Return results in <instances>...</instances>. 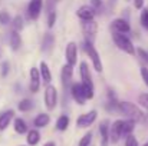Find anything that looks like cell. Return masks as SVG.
I'll use <instances>...</instances> for the list:
<instances>
[{"mask_svg": "<svg viewBox=\"0 0 148 146\" xmlns=\"http://www.w3.org/2000/svg\"><path fill=\"white\" fill-rule=\"evenodd\" d=\"M141 24L148 32V9H144L143 13H141Z\"/></svg>", "mask_w": 148, "mask_h": 146, "instance_id": "cell-29", "label": "cell"}, {"mask_svg": "<svg viewBox=\"0 0 148 146\" xmlns=\"http://www.w3.org/2000/svg\"><path fill=\"white\" fill-rule=\"evenodd\" d=\"M134 128H135V122H134L132 119L124 120V122H122V136L127 138L128 135H131L132 130H134Z\"/></svg>", "mask_w": 148, "mask_h": 146, "instance_id": "cell-23", "label": "cell"}, {"mask_svg": "<svg viewBox=\"0 0 148 146\" xmlns=\"http://www.w3.org/2000/svg\"><path fill=\"white\" fill-rule=\"evenodd\" d=\"M81 67V83L84 86V90H85V96L86 99H92L94 97V82H92V76H91V72H89V67L86 65V62H81L79 65Z\"/></svg>", "mask_w": 148, "mask_h": 146, "instance_id": "cell-1", "label": "cell"}, {"mask_svg": "<svg viewBox=\"0 0 148 146\" xmlns=\"http://www.w3.org/2000/svg\"><path fill=\"white\" fill-rule=\"evenodd\" d=\"M53 45H55L53 36H52L50 33H46V35L43 36V40H42V50L46 52V53H49L50 50H52V48H53Z\"/></svg>", "mask_w": 148, "mask_h": 146, "instance_id": "cell-21", "label": "cell"}, {"mask_svg": "<svg viewBox=\"0 0 148 146\" xmlns=\"http://www.w3.org/2000/svg\"><path fill=\"white\" fill-rule=\"evenodd\" d=\"M50 122V117L48 113H40V115H38L36 117H35V120H33V125L36 126V128H45V126H48Z\"/></svg>", "mask_w": 148, "mask_h": 146, "instance_id": "cell-19", "label": "cell"}, {"mask_svg": "<svg viewBox=\"0 0 148 146\" xmlns=\"http://www.w3.org/2000/svg\"><path fill=\"white\" fill-rule=\"evenodd\" d=\"M40 88V75H39V69L32 67L30 69V92L36 93L39 92Z\"/></svg>", "mask_w": 148, "mask_h": 146, "instance_id": "cell-14", "label": "cell"}, {"mask_svg": "<svg viewBox=\"0 0 148 146\" xmlns=\"http://www.w3.org/2000/svg\"><path fill=\"white\" fill-rule=\"evenodd\" d=\"M144 146H148V143H145V145H144Z\"/></svg>", "mask_w": 148, "mask_h": 146, "instance_id": "cell-41", "label": "cell"}, {"mask_svg": "<svg viewBox=\"0 0 148 146\" xmlns=\"http://www.w3.org/2000/svg\"><path fill=\"white\" fill-rule=\"evenodd\" d=\"M138 103H140L143 107L148 109V93H141V95L138 96Z\"/></svg>", "mask_w": 148, "mask_h": 146, "instance_id": "cell-31", "label": "cell"}, {"mask_svg": "<svg viewBox=\"0 0 148 146\" xmlns=\"http://www.w3.org/2000/svg\"><path fill=\"white\" fill-rule=\"evenodd\" d=\"M112 27H114L118 33H128V32L131 30L130 23H128L127 20H124V19H115V20L112 22Z\"/></svg>", "mask_w": 148, "mask_h": 146, "instance_id": "cell-16", "label": "cell"}, {"mask_svg": "<svg viewBox=\"0 0 148 146\" xmlns=\"http://www.w3.org/2000/svg\"><path fill=\"white\" fill-rule=\"evenodd\" d=\"M99 142H101V146L109 145V126H108V120H103L99 125Z\"/></svg>", "mask_w": 148, "mask_h": 146, "instance_id": "cell-15", "label": "cell"}, {"mask_svg": "<svg viewBox=\"0 0 148 146\" xmlns=\"http://www.w3.org/2000/svg\"><path fill=\"white\" fill-rule=\"evenodd\" d=\"M7 73H9V63L3 62V65H1V76L4 77V76H7Z\"/></svg>", "mask_w": 148, "mask_h": 146, "instance_id": "cell-36", "label": "cell"}, {"mask_svg": "<svg viewBox=\"0 0 148 146\" xmlns=\"http://www.w3.org/2000/svg\"><path fill=\"white\" fill-rule=\"evenodd\" d=\"M14 117V112L13 110H6L3 113H0V130H4L9 123L12 122V119Z\"/></svg>", "mask_w": 148, "mask_h": 146, "instance_id": "cell-18", "label": "cell"}, {"mask_svg": "<svg viewBox=\"0 0 148 146\" xmlns=\"http://www.w3.org/2000/svg\"><path fill=\"white\" fill-rule=\"evenodd\" d=\"M22 29H23V19H22L20 16H16L14 20H13V30L19 32V30H22Z\"/></svg>", "mask_w": 148, "mask_h": 146, "instance_id": "cell-28", "label": "cell"}, {"mask_svg": "<svg viewBox=\"0 0 148 146\" xmlns=\"http://www.w3.org/2000/svg\"><path fill=\"white\" fill-rule=\"evenodd\" d=\"M118 109H119L121 113L127 115V116H128L130 119H132L134 122H143V120H144V113H143V110H141L137 105H134V103H131V102H119V103H118Z\"/></svg>", "mask_w": 148, "mask_h": 146, "instance_id": "cell-2", "label": "cell"}, {"mask_svg": "<svg viewBox=\"0 0 148 146\" xmlns=\"http://www.w3.org/2000/svg\"><path fill=\"white\" fill-rule=\"evenodd\" d=\"M0 23L1 24H9L10 23V16L7 12H0Z\"/></svg>", "mask_w": 148, "mask_h": 146, "instance_id": "cell-32", "label": "cell"}, {"mask_svg": "<svg viewBox=\"0 0 148 146\" xmlns=\"http://www.w3.org/2000/svg\"><path fill=\"white\" fill-rule=\"evenodd\" d=\"M125 146H138V141H137V138L132 133L125 138Z\"/></svg>", "mask_w": 148, "mask_h": 146, "instance_id": "cell-30", "label": "cell"}, {"mask_svg": "<svg viewBox=\"0 0 148 146\" xmlns=\"http://www.w3.org/2000/svg\"><path fill=\"white\" fill-rule=\"evenodd\" d=\"M112 39H114L115 45L118 46L119 50H122V52H125V53H128V54H135V48H134L132 42L125 36V33H118V32H115V33L112 35Z\"/></svg>", "mask_w": 148, "mask_h": 146, "instance_id": "cell-3", "label": "cell"}, {"mask_svg": "<svg viewBox=\"0 0 148 146\" xmlns=\"http://www.w3.org/2000/svg\"><path fill=\"white\" fill-rule=\"evenodd\" d=\"M68 126H69V116H66V115L59 116V119L56 120V129L63 132V130L68 129Z\"/></svg>", "mask_w": 148, "mask_h": 146, "instance_id": "cell-25", "label": "cell"}, {"mask_svg": "<svg viewBox=\"0 0 148 146\" xmlns=\"http://www.w3.org/2000/svg\"><path fill=\"white\" fill-rule=\"evenodd\" d=\"M10 46L13 50H19L20 46H22V39H20V35L16 32V30H13L12 33H10Z\"/></svg>", "mask_w": 148, "mask_h": 146, "instance_id": "cell-22", "label": "cell"}, {"mask_svg": "<svg viewBox=\"0 0 148 146\" xmlns=\"http://www.w3.org/2000/svg\"><path fill=\"white\" fill-rule=\"evenodd\" d=\"M39 141H40V133H39L36 129H32V130L27 132V136H26V142H27V145L36 146L38 143H39Z\"/></svg>", "mask_w": 148, "mask_h": 146, "instance_id": "cell-20", "label": "cell"}, {"mask_svg": "<svg viewBox=\"0 0 148 146\" xmlns=\"http://www.w3.org/2000/svg\"><path fill=\"white\" fill-rule=\"evenodd\" d=\"M78 17L82 19V20H94L95 14H97V10L92 7V6H81L76 12Z\"/></svg>", "mask_w": 148, "mask_h": 146, "instance_id": "cell-12", "label": "cell"}, {"mask_svg": "<svg viewBox=\"0 0 148 146\" xmlns=\"http://www.w3.org/2000/svg\"><path fill=\"white\" fill-rule=\"evenodd\" d=\"M55 22H56V13H55V12H50L49 19H48V26H49V27H53V26H55Z\"/></svg>", "mask_w": 148, "mask_h": 146, "instance_id": "cell-34", "label": "cell"}, {"mask_svg": "<svg viewBox=\"0 0 148 146\" xmlns=\"http://www.w3.org/2000/svg\"><path fill=\"white\" fill-rule=\"evenodd\" d=\"M91 3H92V7L95 10H99L102 7V0H91Z\"/></svg>", "mask_w": 148, "mask_h": 146, "instance_id": "cell-37", "label": "cell"}, {"mask_svg": "<svg viewBox=\"0 0 148 146\" xmlns=\"http://www.w3.org/2000/svg\"><path fill=\"white\" fill-rule=\"evenodd\" d=\"M134 6H135V9H143L144 0H134Z\"/></svg>", "mask_w": 148, "mask_h": 146, "instance_id": "cell-38", "label": "cell"}, {"mask_svg": "<svg viewBox=\"0 0 148 146\" xmlns=\"http://www.w3.org/2000/svg\"><path fill=\"white\" fill-rule=\"evenodd\" d=\"M56 103H58V90L55 86L48 85L45 89V105L49 110H53L56 107Z\"/></svg>", "mask_w": 148, "mask_h": 146, "instance_id": "cell-5", "label": "cell"}, {"mask_svg": "<svg viewBox=\"0 0 148 146\" xmlns=\"http://www.w3.org/2000/svg\"><path fill=\"white\" fill-rule=\"evenodd\" d=\"M65 57H66V63L71 65V66H75L76 62H78V46L75 42H69L66 50H65Z\"/></svg>", "mask_w": 148, "mask_h": 146, "instance_id": "cell-8", "label": "cell"}, {"mask_svg": "<svg viewBox=\"0 0 148 146\" xmlns=\"http://www.w3.org/2000/svg\"><path fill=\"white\" fill-rule=\"evenodd\" d=\"M72 75H73V66L71 65H65L62 67V72H60V79H62V86L65 90L69 89L71 83H72Z\"/></svg>", "mask_w": 148, "mask_h": 146, "instance_id": "cell-11", "label": "cell"}, {"mask_svg": "<svg viewBox=\"0 0 148 146\" xmlns=\"http://www.w3.org/2000/svg\"><path fill=\"white\" fill-rule=\"evenodd\" d=\"M137 53H138V56H140V59L144 62V63H147L148 65V53L144 50V49H137Z\"/></svg>", "mask_w": 148, "mask_h": 146, "instance_id": "cell-33", "label": "cell"}, {"mask_svg": "<svg viewBox=\"0 0 148 146\" xmlns=\"http://www.w3.org/2000/svg\"><path fill=\"white\" fill-rule=\"evenodd\" d=\"M42 7H43V0H30L29 6H27V14L32 20L39 19L40 13H42Z\"/></svg>", "mask_w": 148, "mask_h": 146, "instance_id": "cell-7", "label": "cell"}, {"mask_svg": "<svg viewBox=\"0 0 148 146\" xmlns=\"http://www.w3.org/2000/svg\"><path fill=\"white\" fill-rule=\"evenodd\" d=\"M71 93H72L73 100H75L78 105H85L86 96H85V90H84L82 83H73V85L71 86Z\"/></svg>", "mask_w": 148, "mask_h": 146, "instance_id": "cell-10", "label": "cell"}, {"mask_svg": "<svg viewBox=\"0 0 148 146\" xmlns=\"http://www.w3.org/2000/svg\"><path fill=\"white\" fill-rule=\"evenodd\" d=\"M43 146H56V145H55L53 142H48V143H45V145H43Z\"/></svg>", "mask_w": 148, "mask_h": 146, "instance_id": "cell-39", "label": "cell"}, {"mask_svg": "<svg viewBox=\"0 0 148 146\" xmlns=\"http://www.w3.org/2000/svg\"><path fill=\"white\" fill-rule=\"evenodd\" d=\"M97 116H98V113H97V110H91V112H88V113H84V115H81L78 119H76V126L78 128H89L95 120H97Z\"/></svg>", "mask_w": 148, "mask_h": 146, "instance_id": "cell-6", "label": "cell"}, {"mask_svg": "<svg viewBox=\"0 0 148 146\" xmlns=\"http://www.w3.org/2000/svg\"><path fill=\"white\" fill-rule=\"evenodd\" d=\"M84 48H85L86 54H88V56L91 57V60H92L94 69H95L97 72H102V62H101V57H99L98 52H97V49H95V46H94L92 40L86 39V40H85V45H84Z\"/></svg>", "mask_w": 148, "mask_h": 146, "instance_id": "cell-4", "label": "cell"}, {"mask_svg": "<svg viewBox=\"0 0 148 146\" xmlns=\"http://www.w3.org/2000/svg\"><path fill=\"white\" fill-rule=\"evenodd\" d=\"M122 122L124 120H115L109 128V142L118 143V141L122 138Z\"/></svg>", "mask_w": 148, "mask_h": 146, "instance_id": "cell-9", "label": "cell"}, {"mask_svg": "<svg viewBox=\"0 0 148 146\" xmlns=\"http://www.w3.org/2000/svg\"><path fill=\"white\" fill-rule=\"evenodd\" d=\"M17 107H19V110H20V112H29V110H32V109H33V102H32V100H29V99H23V100H20V102H19Z\"/></svg>", "mask_w": 148, "mask_h": 146, "instance_id": "cell-26", "label": "cell"}, {"mask_svg": "<svg viewBox=\"0 0 148 146\" xmlns=\"http://www.w3.org/2000/svg\"><path fill=\"white\" fill-rule=\"evenodd\" d=\"M14 130H16V133H19V135L26 133V132H27V125H26V122H25L23 119H20V117H16V119H14Z\"/></svg>", "mask_w": 148, "mask_h": 146, "instance_id": "cell-24", "label": "cell"}, {"mask_svg": "<svg viewBox=\"0 0 148 146\" xmlns=\"http://www.w3.org/2000/svg\"><path fill=\"white\" fill-rule=\"evenodd\" d=\"M60 0H52V3H59Z\"/></svg>", "mask_w": 148, "mask_h": 146, "instance_id": "cell-40", "label": "cell"}, {"mask_svg": "<svg viewBox=\"0 0 148 146\" xmlns=\"http://www.w3.org/2000/svg\"><path fill=\"white\" fill-rule=\"evenodd\" d=\"M39 75H40V79H42L45 83H50V80H52V73H50V69L46 62H40V65H39Z\"/></svg>", "mask_w": 148, "mask_h": 146, "instance_id": "cell-17", "label": "cell"}, {"mask_svg": "<svg viewBox=\"0 0 148 146\" xmlns=\"http://www.w3.org/2000/svg\"><path fill=\"white\" fill-rule=\"evenodd\" d=\"M82 32L86 37H94L98 32V23L95 20H82Z\"/></svg>", "mask_w": 148, "mask_h": 146, "instance_id": "cell-13", "label": "cell"}, {"mask_svg": "<svg viewBox=\"0 0 148 146\" xmlns=\"http://www.w3.org/2000/svg\"><path fill=\"white\" fill-rule=\"evenodd\" d=\"M91 142H92V132H88V133H85L82 136V139L79 141L78 146H89Z\"/></svg>", "mask_w": 148, "mask_h": 146, "instance_id": "cell-27", "label": "cell"}, {"mask_svg": "<svg viewBox=\"0 0 148 146\" xmlns=\"http://www.w3.org/2000/svg\"><path fill=\"white\" fill-rule=\"evenodd\" d=\"M141 76H143L144 83L148 86V69L147 67H141Z\"/></svg>", "mask_w": 148, "mask_h": 146, "instance_id": "cell-35", "label": "cell"}]
</instances>
